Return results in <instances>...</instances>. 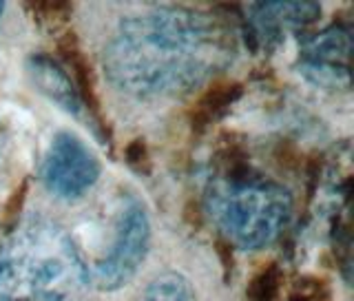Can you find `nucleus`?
Listing matches in <instances>:
<instances>
[{
	"mask_svg": "<svg viewBox=\"0 0 354 301\" xmlns=\"http://www.w3.org/2000/svg\"><path fill=\"white\" fill-rule=\"evenodd\" d=\"M138 301H199L193 282L177 271H166L147 284Z\"/></svg>",
	"mask_w": 354,
	"mask_h": 301,
	"instance_id": "9",
	"label": "nucleus"
},
{
	"mask_svg": "<svg viewBox=\"0 0 354 301\" xmlns=\"http://www.w3.org/2000/svg\"><path fill=\"white\" fill-rule=\"evenodd\" d=\"M102 164L91 147L73 131H58L44 151L40 177L58 199H80L97 184Z\"/></svg>",
	"mask_w": 354,
	"mask_h": 301,
	"instance_id": "5",
	"label": "nucleus"
},
{
	"mask_svg": "<svg viewBox=\"0 0 354 301\" xmlns=\"http://www.w3.org/2000/svg\"><path fill=\"white\" fill-rule=\"evenodd\" d=\"M3 149H5V129L3 122H0V158H3Z\"/></svg>",
	"mask_w": 354,
	"mask_h": 301,
	"instance_id": "11",
	"label": "nucleus"
},
{
	"mask_svg": "<svg viewBox=\"0 0 354 301\" xmlns=\"http://www.w3.org/2000/svg\"><path fill=\"white\" fill-rule=\"evenodd\" d=\"M151 237L153 228L147 206L129 197L115 217L113 239H111L106 253L100 255L91 266L86 264L88 286L102 293H113L127 286L147 262Z\"/></svg>",
	"mask_w": 354,
	"mask_h": 301,
	"instance_id": "4",
	"label": "nucleus"
},
{
	"mask_svg": "<svg viewBox=\"0 0 354 301\" xmlns=\"http://www.w3.org/2000/svg\"><path fill=\"white\" fill-rule=\"evenodd\" d=\"M3 14H5V3H0V18H3Z\"/></svg>",
	"mask_w": 354,
	"mask_h": 301,
	"instance_id": "12",
	"label": "nucleus"
},
{
	"mask_svg": "<svg viewBox=\"0 0 354 301\" xmlns=\"http://www.w3.org/2000/svg\"><path fill=\"white\" fill-rule=\"evenodd\" d=\"M350 60L352 31L343 22H335L301 42L297 71L315 86L328 91H350Z\"/></svg>",
	"mask_w": 354,
	"mask_h": 301,
	"instance_id": "6",
	"label": "nucleus"
},
{
	"mask_svg": "<svg viewBox=\"0 0 354 301\" xmlns=\"http://www.w3.org/2000/svg\"><path fill=\"white\" fill-rule=\"evenodd\" d=\"M321 18L317 3H257L246 16V40L252 49L274 51L290 33L304 31Z\"/></svg>",
	"mask_w": 354,
	"mask_h": 301,
	"instance_id": "7",
	"label": "nucleus"
},
{
	"mask_svg": "<svg viewBox=\"0 0 354 301\" xmlns=\"http://www.w3.org/2000/svg\"><path fill=\"white\" fill-rule=\"evenodd\" d=\"M232 55L235 33L221 16L164 5L122 18L104 44L102 66L118 91L153 100L195 91Z\"/></svg>",
	"mask_w": 354,
	"mask_h": 301,
	"instance_id": "1",
	"label": "nucleus"
},
{
	"mask_svg": "<svg viewBox=\"0 0 354 301\" xmlns=\"http://www.w3.org/2000/svg\"><path fill=\"white\" fill-rule=\"evenodd\" d=\"M210 219L230 244L259 250L281 237L292 219V195L272 177L250 166H228L206 188Z\"/></svg>",
	"mask_w": 354,
	"mask_h": 301,
	"instance_id": "3",
	"label": "nucleus"
},
{
	"mask_svg": "<svg viewBox=\"0 0 354 301\" xmlns=\"http://www.w3.org/2000/svg\"><path fill=\"white\" fill-rule=\"evenodd\" d=\"M86 262L69 230L42 215L0 241V301H80Z\"/></svg>",
	"mask_w": 354,
	"mask_h": 301,
	"instance_id": "2",
	"label": "nucleus"
},
{
	"mask_svg": "<svg viewBox=\"0 0 354 301\" xmlns=\"http://www.w3.org/2000/svg\"><path fill=\"white\" fill-rule=\"evenodd\" d=\"M27 73L33 86L44 98H49L53 104H58L64 113H69L77 120H84L88 125H95L93 116L88 113V104L84 95L80 93L71 73L58 60H53L47 53H33L27 60Z\"/></svg>",
	"mask_w": 354,
	"mask_h": 301,
	"instance_id": "8",
	"label": "nucleus"
},
{
	"mask_svg": "<svg viewBox=\"0 0 354 301\" xmlns=\"http://www.w3.org/2000/svg\"><path fill=\"white\" fill-rule=\"evenodd\" d=\"M277 295H279V273L274 266H270L254 277L250 286V301H274Z\"/></svg>",
	"mask_w": 354,
	"mask_h": 301,
	"instance_id": "10",
	"label": "nucleus"
}]
</instances>
